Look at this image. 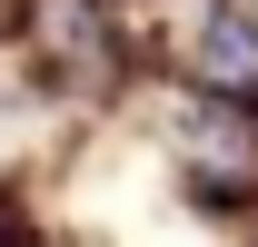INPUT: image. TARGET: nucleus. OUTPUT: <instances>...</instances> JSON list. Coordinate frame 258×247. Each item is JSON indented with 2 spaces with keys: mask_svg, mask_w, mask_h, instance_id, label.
Listing matches in <instances>:
<instances>
[{
  "mask_svg": "<svg viewBox=\"0 0 258 247\" xmlns=\"http://www.w3.org/2000/svg\"><path fill=\"white\" fill-rule=\"evenodd\" d=\"M0 30H10V50H20V69H30V89H40L60 139L119 129L129 99L159 79L139 0H10Z\"/></svg>",
  "mask_w": 258,
  "mask_h": 247,
  "instance_id": "f257e3e1",
  "label": "nucleus"
},
{
  "mask_svg": "<svg viewBox=\"0 0 258 247\" xmlns=\"http://www.w3.org/2000/svg\"><path fill=\"white\" fill-rule=\"evenodd\" d=\"M169 247H228V237H209V227H169Z\"/></svg>",
  "mask_w": 258,
  "mask_h": 247,
  "instance_id": "7ed1b4c3",
  "label": "nucleus"
},
{
  "mask_svg": "<svg viewBox=\"0 0 258 247\" xmlns=\"http://www.w3.org/2000/svg\"><path fill=\"white\" fill-rule=\"evenodd\" d=\"M159 79L258 109V0H189L179 20H159Z\"/></svg>",
  "mask_w": 258,
  "mask_h": 247,
  "instance_id": "f03ea898",
  "label": "nucleus"
},
{
  "mask_svg": "<svg viewBox=\"0 0 258 247\" xmlns=\"http://www.w3.org/2000/svg\"><path fill=\"white\" fill-rule=\"evenodd\" d=\"M228 247H258V227H248V237H228Z\"/></svg>",
  "mask_w": 258,
  "mask_h": 247,
  "instance_id": "20e7f679",
  "label": "nucleus"
}]
</instances>
